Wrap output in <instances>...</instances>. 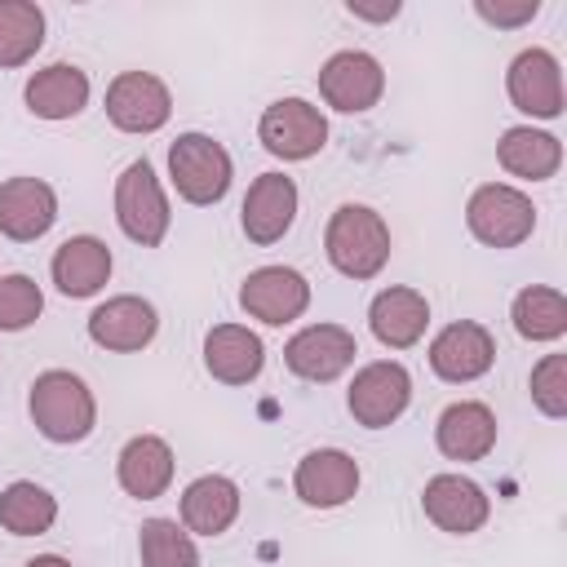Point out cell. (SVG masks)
Listing matches in <instances>:
<instances>
[{"instance_id":"1","label":"cell","mask_w":567,"mask_h":567,"mask_svg":"<svg viewBox=\"0 0 567 567\" xmlns=\"http://www.w3.org/2000/svg\"><path fill=\"white\" fill-rule=\"evenodd\" d=\"M27 412H31V425L49 443H84L97 425V399L89 381L66 368H49L31 381Z\"/></svg>"},{"instance_id":"2","label":"cell","mask_w":567,"mask_h":567,"mask_svg":"<svg viewBox=\"0 0 567 567\" xmlns=\"http://www.w3.org/2000/svg\"><path fill=\"white\" fill-rule=\"evenodd\" d=\"M323 252L337 275L354 284L377 279L390 261V226L368 204H341L323 226Z\"/></svg>"},{"instance_id":"3","label":"cell","mask_w":567,"mask_h":567,"mask_svg":"<svg viewBox=\"0 0 567 567\" xmlns=\"http://www.w3.org/2000/svg\"><path fill=\"white\" fill-rule=\"evenodd\" d=\"M230 177H235V159L217 137L182 133L168 146V182L186 204H195V208L221 204L230 190Z\"/></svg>"},{"instance_id":"4","label":"cell","mask_w":567,"mask_h":567,"mask_svg":"<svg viewBox=\"0 0 567 567\" xmlns=\"http://www.w3.org/2000/svg\"><path fill=\"white\" fill-rule=\"evenodd\" d=\"M465 226L487 248H518L536 230V204L509 182H483L465 204Z\"/></svg>"},{"instance_id":"5","label":"cell","mask_w":567,"mask_h":567,"mask_svg":"<svg viewBox=\"0 0 567 567\" xmlns=\"http://www.w3.org/2000/svg\"><path fill=\"white\" fill-rule=\"evenodd\" d=\"M115 221L142 248L164 244V235L173 226V208H168V195H164L151 159H133L115 177Z\"/></svg>"},{"instance_id":"6","label":"cell","mask_w":567,"mask_h":567,"mask_svg":"<svg viewBox=\"0 0 567 567\" xmlns=\"http://www.w3.org/2000/svg\"><path fill=\"white\" fill-rule=\"evenodd\" d=\"M257 142L284 164L310 159V155H319L328 146V115L306 97H279V102H270L261 111Z\"/></svg>"},{"instance_id":"7","label":"cell","mask_w":567,"mask_h":567,"mask_svg":"<svg viewBox=\"0 0 567 567\" xmlns=\"http://www.w3.org/2000/svg\"><path fill=\"white\" fill-rule=\"evenodd\" d=\"M412 403V372L399 359H372L354 372L346 390V408L363 430H385L394 425Z\"/></svg>"},{"instance_id":"8","label":"cell","mask_w":567,"mask_h":567,"mask_svg":"<svg viewBox=\"0 0 567 567\" xmlns=\"http://www.w3.org/2000/svg\"><path fill=\"white\" fill-rule=\"evenodd\" d=\"M385 71L368 49H337L319 66V97L341 115H363L381 102Z\"/></svg>"},{"instance_id":"9","label":"cell","mask_w":567,"mask_h":567,"mask_svg":"<svg viewBox=\"0 0 567 567\" xmlns=\"http://www.w3.org/2000/svg\"><path fill=\"white\" fill-rule=\"evenodd\" d=\"M173 115V93L155 71H120L106 84V120L120 133H159Z\"/></svg>"},{"instance_id":"10","label":"cell","mask_w":567,"mask_h":567,"mask_svg":"<svg viewBox=\"0 0 567 567\" xmlns=\"http://www.w3.org/2000/svg\"><path fill=\"white\" fill-rule=\"evenodd\" d=\"M505 93L514 102V111L532 115V120H558L563 106H567V93H563V62L532 44L523 53H514L509 71H505Z\"/></svg>"},{"instance_id":"11","label":"cell","mask_w":567,"mask_h":567,"mask_svg":"<svg viewBox=\"0 0 567 567\" xmlns=\"http://www.w3.org/2000/svg\"><path fill=\"white\" fill-rule=\"evenodd\" d=\"M239 306L248 319H261L266 328H284L306 315L310 306V284L292 266H257L239 284Z\"/></svg>"},{"instance_id":"12","label":"cell","mask_w":567,"mask_h":567,"mask_svg":"<svg viewBox=\"0 0 567 567\" xmlns=\"http://www.w3.org/2000/svg\"><path fill=\"white\" fill-rule=\"evenodd\" d=\"M354 354H359V341H354V332L341 328V323H306V328L292 332L288 346H284L288 372L301 377V381H315V385L337 381V377L354 363Z\"/></svg>"},{"instance_id":"13","label":"cell","mask_w":567,"mask_h":567,"mask_svg":"<svg viewBox=\"0 0 567 567\" xmlns=\"http://www.w3.org/2000/svg\"><path fill=\"white\" fill-rule=\"evenodd\" d=\"M492 363H496V337L478 319H456V323L439 328L430 341V368L447 385H470V381L487 377Z\"/></svg>"},{"instance_id":"14","label":"cell","mask_w":567,"mask_h":567,"mask_svg":"<svg viewBox=\"0 0 567 567\" xmlns=\"http://www.w3.org/2000/svg\"><path fill=\"white\" fill-rule=\"evenodd\" d=\"M359 478L363 474H359V461L350 452H341V447H315V452H306L297 461L292 492L310 509H337V505L354 501Z\"/></svg>"},{"instance_id":"15","label":"cell","mask_w":567,"mask_h":567,"mask_svg":"<svg viewBox=\"0 0 567 567\" xmlns=\"http://www.w3.org/2000/svg\"><path fill=\"white\" fill-rule=\"evenodd\" d=\"M425 518L447 536H474L492 518V496L465 474H434L421 492Z\"/></svg>"},{"instance_id":"16","label":"cell","mask_w":567,"mask_h":567,"mask_svg":"<svg viewBox=\"0 0 567 567\" xmlns=\"http://www.w3.org/2000/svg\"><path fill=\"white\" fill-rule=\"evenodd\" d=\"M292 221H297V182L288 173H261L239 204V226L248 244L270 248L292 230Z\"/></svg>"},{"instance_id":"17","label":"cell","mask_w":567,"mask_h":567,"mask_svg":"<svg viewBox=\"0 0 567 567\" xmlns=\"http://www.w3.org/2000/svg\"><path fill=\"white\" fill-rule=\"evenodd\" d=\"M159 332V315L146 297L137 292H120V297H106L93 315H89V341L111 350V354H133V350H146Z\"/></svg>"},{"instance_id":"18","label":"cell","mask_w":567,"mask_h":567,"mask_svg":"<svg viewBox=\"0 0 567 567\" xmlns=\"http://www.w3.org/2000/svg\"><path fill=\"white\" fill-rule=\"evenodd\" d=\"M58 221V190L44 177H4L0 182V235L31 244Z\"/></svg>"},{"instance_id":"19","label":"cell","mask_w":567,"mask_h":567,"mask_svg":"<svg viewBox=\"0 0 567 567\" xmlns=\"http://www.w3.org/2000/svg\"><path fill=\"white\" fill-rule=\"evenodd\" d=\"M204 368L221 385H248L266 368V346L248 323H213L204 337Z\"/></svg>"},{"instance_id":"20","label":"cell","mask_w":567,"mask_h":567,"mask_svg":"<svg viewBox=\"0 0 567 567\" xmlns=\"http://www.w3.org/2000/svg\"><path fill=\"white\" fill-rule=\"evenodd\" d=\"M434 447L447 461H483L496 447V412L478 399H456L434 421Z\"/></svg>"},{"instance_id":"21","label":"cell","mask_w":567,"mask_h":567,"mask_svg":"<svg viewBox=\"0 0 567 567\" xmlns=\"http://www.w3.org/2000/svg\"><path fill=\"white\" fill-rule=\"evenodd\" d=\"M177 474V456L168 447V439L159 434H133L120 456H115V483L133 496V501H155L168 492Z\"/></svg>"},{"instance_id":"22","label":"cell","mask_w":567,"mask_h":567,"mask_svg":"<svg viewBox=\"0 0 567 567\" xmlns=\"http://www.w3.org/2000/svg\"><path fill=\"white\" fill-rule=\"evenodd\" d=\"M111 248L97 239V235H71L66 244H58L53 261H49V275H53V288L71 301H84V297H97L111 279Z\"/></svg>"},{"instance_id":"23","label":"cell","mask_w":567,"mask_h":567,"mask_svg":"<svg viewBox=\"0 0 567 567\" xmlns=\"http://www.w3.org/2000/svg\"><path fill=\"white\" fill-rule=\"evenodd\" d=\"M368 328H372V337H377L385 350H408V346H416V341L425 337V328H430V301H425V292L403 288V284L381 288V292L372 297V306H368Z\"/></svg>"},{"instance_id":"24","label":"cell","mask_w":567,"mask_h":567,"mask_svg":"<svg viewBox=\"0 0 567 567\" xmlns=\"http://www.w3.org/2000/svg\"><path fill=\"white\" fill-rule=\"evenodd\" d=\"M89 93H93V84L75 62H49L22 89L27 111L35 120H75L89 106Z\"/></svg>"},{"instance_id":"25","label":"cell","mask_w":567,"mask_h":567,"mask_svg":"<svg viewBox=\"0 0 567 567\" xmlns=\"http://www.w3.org/2000/svg\"><path fill=\"white\" fill-rule=\"evenodd\" d=\"M239 483L226 474H199L182 492V527L190 536H221L239 518Z\"/></svg>"},{"instance_id":"26","label":"cell","mask_w":567,"mask_h":567,"mask_svg":"<svg viewBox=\"0 0 567 567\" xmlns=\"http://www.w3.org/2000/svg\"><path fill=\"white\" fill-rule=\"evenodd\" d=\"M496 164H501L509 177L549 182V177L563 168V142H558L549 128L514 124V128H505L501 142H496Z\"/></svg>"},{"instance_id":"27","label":"cell","mask_w":567,"mask_h":567,"mask_svg":"<svg viewBox=\"0 0 567 567\" xmlns=\"http://www.w3.org/2000/svg\"><path fill=\"white\" fill-rule=\"evenodd\" d=\"M509 319L523 341H558L567 332V297L549 284H527L523 292H514Z\"/></svg>"},{"instance_id":"28","label":"cell","mask_w":567,"mask_h":567,"mask_svg":"<svg viewBox=\"0 0 567 567\" xmlns=\"http://www.w3.org/2000/svg\"><path fill=\"white\" fill-rule=\"evenodd\" d=\"M58 523V496L31 478H18L0 492V527L13 536H44Z\"/></svg>"},{"instance_id":"29","label":"cell","mask_w":567,"mask_h":567,"mask_svg":"<svg viewBox=\"0 0 567 567\" xmlns=\"http://www.w3.org/2000/svg\"><path fill=\"white\" fill-rule=\"evenodd\" d=\"M44 44V9L35 0H0V71L27 66Z\"/></svg>"},{"instance_id":"30","label":"cell","mask_w":567,"mask_h":567,"mask_svg":"<svg viewBox=\"0 0 567 567\" xmlns=\"http://www.w3.org/2000/svg\"><path fill=\"white\" fill-rule=\"evenodd\" d=\"M142 567H199V545L177 518H146L137 532Z\"/></svg>"},{"instance_id":"31","label":"cell","mask_w":567,"mask_h":567,"mask_svg":"<svg viewBox=\"0 0 567 567\" xmlns=\"http://www.w3.org/2000/svg\"><path fill=\"white\" fill-rule=\"evenodd\" d=\"M44 292L31 275H0V332H22L40 319Z\"/></svg>"},{"instance_id":"32","label":"cell","mask_w":567,"mask_h":567,"mask_svg":"<svg viewBox=\"0 0 567 567\" xmlns=\"http://www.w3.org/2000/svg\"><path fill=\"white\" fill-rule=\"evenodd\" d=\"M532 403L540 416L549 421H563L567 416V354H545L536 368H532Z\"/></svg>"},{"instance_id":"33","label":"cell","mask_w":567,"mask_h":567,"mask_svg":"<svg viewBox=\"0 0 567 567\" xmlns=\"http://www.w3.org/2000/svg\"><path fill=\"white\" fill-rule=\"evenodd\" d=\"M474 13H478L487 27L514 31V27H527V22L540 13V0H474Z\"/></svg>"},{"instance_id":"34","label":"cell","mask_w":567,"mask_h":567,"mask_svg":"<svg viewBox=\"0 0 567 567\" xmlns=\"http://www.w3.org/2000/svg\"><path fill=\"white\" fill-rule=\"evenodd\" d=\"M346 13L359 18V22H390V18L403 13V4H399V0H377V4H368V0H346Z\"/></svg>"},{"instance_id":"35","label":"cell","mask_w":567,"mask_h":567,"mask_svg":"<svg viewBox=\"0 0 567 567\" xmlns=\"http://www.w3.org/2000/svg\"><path fill=\"white\" fill-rule=\"evenodd\" d=\"M22 567H71V558H62V554H35Z\"/></svg>"}]
</instances>
